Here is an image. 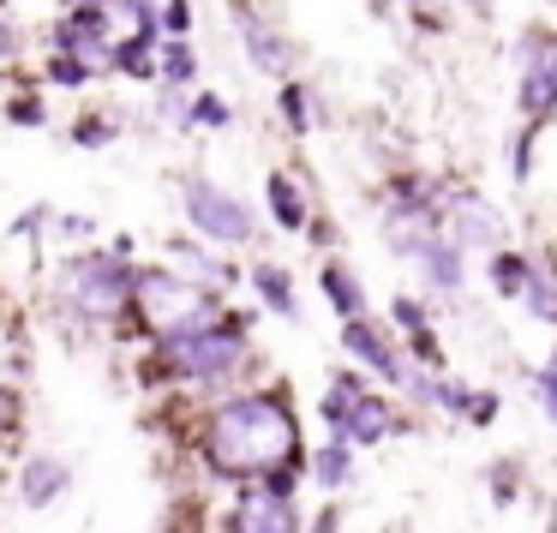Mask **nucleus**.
I'll return each instance as SVG.
<instances>
[{
  "label": "nucleus",
  "mask_w": 557,
  "mask_h": 533,
  "mask_svg": "<svg viewBox=\"0 0 557 533\" xmlns=\"http://www.w3.org/2000/svg\"><path fill=\"white\" fill-rule=\"evenodd\" d=\"M7 121H13V126H42V102H37V97L7 102Z\"/></svg>",
  "instance_id": "nucleus-32"
},
{
  "label": "nucleus",
  "mask_w": 557,
  "mask_h": 533,
  "mask_svg": "<svg viewBox=\"0 0 557 533\" xmlns=\"http://www.w3.org/2000/svg\"><path fill=\"white\" fill-rule=\"evenodd\" d=\"M246 360H252V342H246L240 318H222V324L193 330V336L157 342V372L186 377V384H228V377H240Z\"/></svg>",
  "instance_id": "nucleus-2"
},
{
  "label": "nucleus",
  "mask_w": 557,
  "mask_h": 533,
  "mask_svg": "<svg viewBox=\"0 0 557 533\" xmlns=\"http://www.w3.org/2000/svg\"><path fill=\"white\" fill-rule=\"evenodd\" d=\"M533 133H540V126H521L516 150H509V174H516V181H528V174H533Z\"/></svg>",
  "instance_id": "nucleus-29"
},
{
  "label": "nucleus",
  "mask_w": 557,
  "mask_h": 533,
  "mask_svg": "<svg viewBox=\"0 0 557 533\" xmlns=\"http://www.w3.org/2000/svg\"><path fill=\"white\" fill-rule=\"evenodd\" d=\"M485 276H492V294H497V300H521V288H528V276H533V252L504 246V252L485 258Z\"/></svg>",
  "instance_id": "nucleus-17"
},
{
  "label": "nucleus",
  "mask_w": 557,
  "mask_h": 533,
  "mask_svg": "<svg viewBox=\"0 0 557 533\" xmlns=\"http://www.w3.org/2000/svg\"><path fill=\"white\" fill-rule=\"evenodd\" d=\"M516 102L528 126H545L557 114V30H528L516 42Z\"/></svg>",
  "instance_id": "nucleus-5"
},
{
  "label": "nucleus",
  "mask_w": 557,
  "mask_h": 533,
  "mask_svg": "<svg viewBox=\"0 0 557 533\" xmlns=\"http://www.w3.org/2000/svg\"><path fill=\"white\" fill-rule=\"evenodd\" d=\"M54 54H73V61H102L109 66L114 54V25H109V7H73V13L54 25Z\"/></svg>",
  "instance_id": "nucleus-10"
},
{
  "label": "nucleus",
  "mask_w": 557,
  "mask_h": 533,
  "mask_svg": "<svg viewBox=\"0 0 557 533\" xmlns=\"http://www.w3.org/2000/svg\"><path fill=\"white\" fill-rule=\"evenodd\" d=\"M318 288L330 294V306H336L342 324H348V318H366V288H360V276H354L342 258H324V270H318Z\"/></svg>",
  "instance_id": "nucleus-15"
},
{
  "label": "nucleus",
  "mask_w": 557,
  "mask_h": 533,
  "mask_svg": "<svg viewBox=\"0 0 557 533\" xmlns=\"http://www.w3.org/2000/svg\"><path fill=\"white\" fill-rule=\"evenodd\" d=\"M133 300H138V318L150 324V336H157V342L193 336V330H210V324L228 318L216 306V294L198 288V282H186V276H174V270H138Z\"/></svg>",
  "instance_id": "nucleus-3"
},
{
  "label": "nucleus",
  "mask_w": 557,
  "mask_h": 533,
  "mask_svg": "<svg viewBox=\"0 0 557 533\" xmlns=\"http://www.w3.org/2000/svg\"><path fill=\"white\" fill-rule=\"evenodd\" d=\"M306 473L318 480V492H342V485L354 480V444L330 432L324 444H318V456H306Z\"/></svg>",
  "instance_id": "nucleus-14"
},
{
  "label": "nucleus",
  "mask_w": 557,
  "mask_h": 533,
  "mask_svg": "<svg viewBox=\"0 0 557 533\" xmlns=\"http://www.w3.org/2000/svg\"><path fill=\"white\" fill-rule=\"evenodd\" d=\"M13 425H18V396L13 389H0V444L13 437Z\"/></svg>",
  "instance_id": "nucleus-35"
},
{
  "label": "nucleus",
  "mask_w": 557,
  "mask_h": 533,
  "mask_svg": "<svg viewBox=\"0 0 557 533\" xmlns=\"http://www.w3.org/2000/svg\"><path fill=\"white\" fill-rule=\"evenodd\" d=\"M13 49H18V37H13V25L0 18V61H13Z\"/></svg>",
  "instance_id": "nucleus-37"
},
{
  "label": "nucleus",
  "mask_w": 557,
  "mask_h": 533,
  "mask_svg": "<svg viewBox=\"0 0 557 533\" xmlns=\"http://www.w3.org/2000/svg\"><path fill=\"white\" fill-rule=\"evenodd\" d=\"M49 85L78 90V85H90V66H85V61H73V54H49Z\"/></svg>",
  "instance_id": "nucleus-28"
},
{
  "label": "nucleus",
  "mask_w": 557,
  "mask_h": 533,
  "mask_svg": "<svg viewBox=\"0 0 557 533\" xmlns=\"http://www.w3.org/2000/svg\"><path fill=\"white\" fill-rule=\"evenodd\" d=\"M306 234H312V246H336V222H324V216L306 222Z\"/></svg>",
  "instance_id": "nucleus-36"
},
{
  "label": "nucleus",
  "mask_w": 557,
  "mask_h": 533,
  "mask_svg": "<svg viewBox=\"0 0 557 533\" xmlns=\"http://www.w3.org/2000/svg\"><path fill=\"white\" fill-rule=\"evenodd\" d=\"M276 109H282V121H288V133H306V126H312V97H306L300 78H288V85H282Z\"/></svg>",
  "instance_id": "nucleus-22"
},
{
  "label": "nucleus",
  "mask_w": 557,
  "mask_h": 533,
  "mask_svg": "<svg viewBox=\"0 0 557 533\" xmlns=\"http://www.w3.org/2000/svg\"><path fill=\"white\" fill-rule=\"evenodd\" d=\"M198 456L216 480L258 485L264 473L306 461L300 444V413L288 408L282 389H240V396L216 401L198 425Z\"/></svg>",
  "instance_id": "nucleus-1"
},
{
  "label": "nucleus",
  "mask_w": 557,
  "mask_h": 533,
  "mask_svg": "<svg viewBox=\"0 0 557 533\" xmlns=\"http://www.w3.org/2000/svg\"><path fill=\"white\" fill-rule=\"evenodd\" d=\"M222 533H306L300 509L270 497L264 485H240V497L228 504V528Z\"/></svg>",
  "instance_id": "nucleus-11"
},
{
  "label": "nucleus",
  "mask_w": 557,
  "mask_h": 533,
  "mask_svg": "<svg viewBox=\"0 0 557 533\" xmlns=\"http://www.w3.org/2000/svg\"><path fill=\"white\" fill-rule=\"evenodd\" d=\"M66 7H109V0H66Z\"/></svg>",
  "instance_id": "nucleus-38"
},
{
  "label": "nucleus",
  "mask_w": 557,
  "mask_h": 533,
  "mask_svg": "<svg viewBox=\"0 0 557 533\" xmlns=\"http://www.w3.org/2000/svg\"><path fill=\"white\" fill-rule=\"evenodd\" d=\"M425 408H437L444 420H468L473 389H468V384H456V377H437V384H432V401H425Z\"/></svg>",
  "instance_id": "nucleus-20"
},
{
  "label": "nucleus",
  "mask_w": 557,
  "mask_h": 533,
  "mask_svg": "<svg viewBox=\"0 0 557 533\" xmlns=\"http://www.w3.org/2000/svg\"><path fill=\"white\" fill-rule=\"evenodd\" d=\"M61 282H66V294H73L78 312L109 318V312H121V306H133L138 270L126 264L121 252H85V258H73V264L61 270Z\"/></svg>",
  "instance_id": "nucleus-4"
},
{
  "label": "nucleus",
  "mask_w": 557,
  "mask_h": 533,
  "mask_svg": "<svg viewBox=\"0 0 557 533\" xmlns=\"http://www.w3.org/2000/svg\"><path fill=\"white\" fill-rule=\"evenodd\" d=\"M252 288H258V300H264L276 318H300V300H294V276H288L282 264H252Z\"/></svg>",
  "instance_id": "nucleus-19"
},
{
  "label": "nucleus",
  "mask_w": 557,
  "mask_h": 533,
  "mask_svg": "<svg viewBox=\"0 0 557 533\" xmlns=\"http://www.w3.org/2000/svg\"><path fill=\"white\" fill-rule=\"evenodd\" d=\"M485 485H492V504L497 509L521 504V461H492V468H485Z\"/></svg>",
  "instance_id": "nucleus-21"
},
{
  "label": "nucleus",
  "mask_w": 557,
  "mask_h": 533,
  "mask_svg": "<svg viewBox=\"0 0 557 533\" xmlns=\"http://www.w3.org/2000/svg\"><path fill=\"white\" fill-rule=\"evenodd\" d=\"M186 121H193V126H210V133H216V126H228L234 114H228V102H222V97H210V90H205V97H193Z\"/></svg>",
  "instance_id": "nucleus-27"
},
{
  "label": "nucleus",
  "mask_w": 557,
  "mask_h": 533,
  "mask_svg": "<svg viewBox=\"0 0 557 533\" xmlns=\"http://www.w3.org/2000/svg\"><path fill=\"white\" fill-rule=\"evenodd\" d=\"M408 432V420L396 413V401L384 396V389H360V396H348V408H342L336 420V437H348L354 449H372L384 444V437Z\"/></svg>",
  "instance_id": "nucleus-8"
},
{
  "label": "nucleus",
  "mask_w": 557,
  "mask_h": 533,
  "mask_svg": "<svg viewBox=\"0 0 557 533\" xmlns=\"http://www.w3.org/2000/svg\"><path fill=\"white\" fill-rule=\"evenodd\" d=\"M73 138H78L85 150H97V145H109V138H114V126H109V121H78Z\"/></svg>",
  "instance_id": "nucleus-33"
},
{
  "label": "nucleus",
  "mask_w": 557,
  "mask_h": 533,
  "mask_svg": "<svg viewBox=\"0 0 557 533\" xmlns=\"http://www.w3.org/2000/svg\"><path fill=\"white\" fill-rule=\"evenodd\" d=\"M377 7H389V0H377Z\"/></svg>",
  "instance_id": "nucleus-41"
},
{
  "label": "nucleus",
  "mask_w": 557,
  "mask_h": 533,
  "mask_svg": "<svg viewBox=\"0 0 557 533\" xmlns=\"http://www.w3.org/2000/svg\"><path fill=\"white\" fill-rule=\"evenodd\" d=\"M306 533H342V504H324L312 521H306Z\"/></svg>",
  "instance_id": "nucleus-34"
},
{
  "label": "nucleus",
  "mask_w": 557,
  "mask_h": 533,
  "mask_svg": "<svg viewBox=\"0 0 557 533\" xmlns=\"http://www.w3.org/2000/svg\"><path fill=\"white\" fill-rule=\"evenodd\" d=\"M389 324H396L401 336H420V330H432V306L401 294V300H389Z\"/></svg>",
  "instance_id": "nucleus-23"
},
{
  "label": "nucleus",
  "mask_w": 557,
  "mask_h": 533,
  "mask_svg": "<svg viewBox=\"0 0 557 533\" xmlns=\"http://www.w3.org/2000/svg\"><path fill=\"white\" fill-rule=\"evenodd\" d=\"M401 354H413L408 365H420V372H444V342L432 336V330H420V336H408V348Z\"/></svg>",
  "instance_id": "nucleus-25"
},
{
  "label": "nucleus",
  "mask_w": 557,
  "mask_h": 533,
  "mask_svg": "<svg viewBox=\"0 0 557 533\" xmlns=\"http://www.w3.org/2000/svg\"><path fill=\"white\" fill-rule=\"evenodd\" d=\"M497 413H504V396H497V389H473L468 425H497Z\"/></svg>",
  "instance_id": "nucleus-30"
},
{
  "label": "nucleus",
  "mask_w": 557,
  "mask_h": 533,
  "mask_svg": "<svg viewBox=\"0 0 557 533\" xmlns=\"http://www.w3.org/2000/svg\"><path fill=\"white\" fill-rule=\"evenodd\" d=\"M162 78H169V85H193V73H198V54L186 49V42H169V49H162V66H157Z\"/></svg>",
  "instance_id": "nucleus-24"
},
{
  "label": "nucleus",
  "mask_w": 557,
  "mask_h": 533,
  "mask_svg": "<svg viewBox=\"0 0 557 533\" xmlns=\"http://www.w3.org/2000/svg\"><path fill=\"white\" fill-rule=\"evenodd\" d=\"M66 492H73V468H66L61 456H25V468H18V504L49 509V504H61Z\"/></svg>",
  "instance_id": "nucleus-12"
},
{
  "label": "nucleus",
  "mask_w": 557,
  "mask_h": 533,
  "mask_svg": "<svg viewBox=\"0 0 557 533\" xmlns=\"http://www.w3.org/2000/svg\"><path fill=\"white\" fill-rule=\"evenodd\" d=\"M186 222H193L205 240H222V246H246L258 234V216L240 204L234 193H222L216 181H186Z\"/></svg>",
  "instance_id": "nucleus-6"
},
{
  "label": "nucleus",
  "mask_w": 557,
  "mask_h": 533,
  "mask_svg": "<svg viewBox=\"0 0 557 533\" xmlns=\"http://www.w3.org/2000/svg\"><path fill=\"white\" fill-rule=\"evenodd\" d=\"M234 25H240V42H246V54H252L258 73H270V78H288V73H294V49L264 25V18L252 13V7H246V13L234 18Z\"/></svg>",
  "instance_id": "nucleus-13"
},
{
  "label": "nucleus",
  "mask_w": 557,
  "mask_h": 533,
  "mask_svg": "<svg viewBox=\"0 0 557 533\" xmlns=\"http://www.w3.org/2000/svg\"><path fill=\"white\" fill-rule=\"evenodd\" d=\"M162 30H169V37L181 42L186 30H193V7H186V0H169V7H162Z\"/></svg>",
  "instance_id": "nucleus-31"
},
{
  "label": "nucleus",
  "mask_w": 557,
  "mask_h": 533,
  "mask_svg": "<svg viewBox=\"0 0 557 533\" xmlns=\"http://www.w3.org/2000/svg\"><path fill=\"white\" fill-rule=\"evenodd\" d=\"M109 7H121V0H109ZM126 7H133V0H126Z\"/></svg>",
  "instance_id": "nucleus-40"
},
{
  "label": "nucleus",
  "mask_w": 557,
  "mask_h": 533,
  "mask_svg": "<svg viewBox=\"0 0 557 533\" xmlns=\"http://www.w3.org/2000/svg\"><path fill=\"white\" fill-rule=\"evenodd\" d=\"M342 354H354V365L377 372L389 389H401V377H408V354H401L372 318H348V324H342Z\"/></svg>",
  "instance_id": "nucleus-9"
},
{
  "label": "nucleus",
  "mask_w": 557,
  "mask_h": 533,
  "mask_svg": "<svg viewBox=\"0 0 557 533\" xmlns=\"http://www.w3.org/2000/svg\"><path fill=\"white\" fill-rule=\"evenodd\" d=\"M533 401L545 408V420H557V348L545 354V365L533 372Z\"/></svg>",
  "instance_id": "nucleus-26"
},
{
  "label": "nucleus",
  "mask_w": 557,
  "mask_h": 533,
  "mask_svg": "<svg viewBox=\"0 0 557 533\" xmlns=\"http://www.w3.org/2000/svg\"><path fill=\"white\" fill-rule=\"evenodd\" d=\"M264 198H270V216H276V228L306 234V222H312V204H306V193L294 186V174H270V181H264Z\"/></svg>",
  "instance_id": "nucleus-16"
},
{
  "label": "nucleus",
  "mask_w": 557,
  "mask_h": 533,
  "mask_svg": "<svg viewBox=\"0 0 557 533\" xmlns=\"http://www.w3.org/2000/svg\"><path fill=\"white\" fill-rule=\"evenodd\" d=\"M545 533H557V516H552V521H545Z\"/></svg>",
  "instance_id": "nucleus-39"
},
{
  "label": "nucleus",
  "mask_w": 557,
  "mask_h": 533,
  "mask_svg": "<svg viewBox=\"0 0 557 533\" xmlns=\"http://www.w3.org/2000/svg\"><path fill=\"white\" fill-rule=\"evenodd\" d=\"M516 306H528V318H540V324L557 330V264L552 258H533V276H528V288H521Z\"/></svg>",
  "instance_id": "nucleus-18"
},
{
  "label": "nucleus",
  "mask_w": 557,
  "mask_h": 533,
  "mask_svg": "<svg viewBox=\"0 0 557 533\" xmlns=\"http://www.w3.org/2000/svg\"><path fill=\"white\" fill-rule=\"evenodd\" d=\"M444 234L461 252H504V210H492V198L456 193L444 210Z\"/></svg>",
  "instance_id": "nucleus-7"
}]
</instances>
